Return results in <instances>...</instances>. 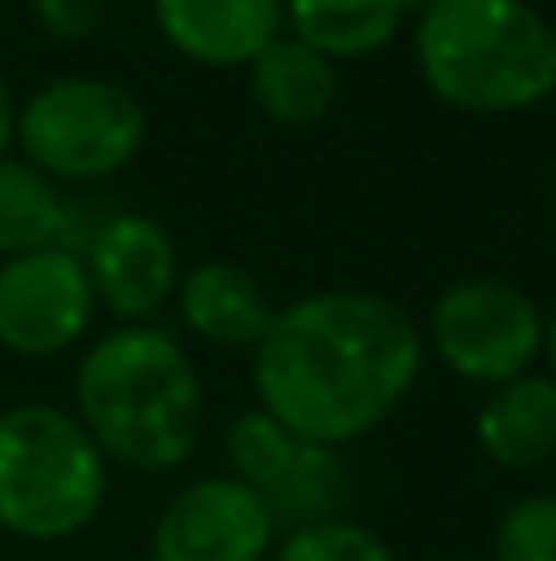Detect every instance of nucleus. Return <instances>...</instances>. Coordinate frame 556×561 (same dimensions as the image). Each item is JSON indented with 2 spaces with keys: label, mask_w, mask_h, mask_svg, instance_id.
<instances>
[{
  "label": "nucleus",
  "mask_w": 556,
  "mask_h": 561,
  "mask_svg": "<svg viewBox=\"0 0 556 561\" xmlns=\"http://www.w3.org/2000/svg\"><path fill=\"white\" fill-rule=\"evenodd\" d=\"M424 369V335L409 310L374 290H315L276 310L252 350L262 409L321 448L380 428Z\"/></svg>",
  "instance_id": "obj_1"
},
{
  "label": "nucleus",
  "mask_w": 556,
  "mask_h": 561,
  "mask_svg": "<svg viewBox=\"0 0 556 561\" xmlns=\"http://www.w3.org/2000/svg\"><path fill=\"white\" fill-rule=\"evenodd\" d=\"M74 404L99 454L138 473L187 463L202 438V379L167 330L124 325L84 355Z\"/></svg>",
  "instance_id": "obj_2"
},
{
  "label": "nucleus",
  "mask_w": 556,
  "mask_h": 561,
  "mask_svg": "<svg viewBox=\"0 0 556 561\" xmlns=\"http://www.w3.org/2000/svg\"><path fill=\"white\" fill-rule=\"evenodd\" d=\"M414 59L463 114H522L556 94V25L528 0H429Z\"/></svg>",
  "instance_id": "obj_3"
},
{
  "label": "nucleus",
  "mask_w": 556,
  "mask_h": 561,
  "mask_svg": "<svg viewBox=\"0 0 556 561\" xmlns=\"http://www.w3.org/2000/svg\"><path fill=\"white\" fill-rule=\"evenodd\" d=\"M108 458L74 414L55 404H15L0 414V533L25 542H65L99 517Z\"/></svg>",
  "instance_id": "obj_4"
},
{
  "label": "nucleus",
  "mask_w": 556,
  "mask_h": 561,
  "mask_svg": "<svg viewBox=\"0 0 556 561\" xmlns=\"http://www.w3.org/2000/svg\"><path fill=\"white\" fill-rule=\"evenodd\" d=\"M15 138L49 183H99L138 158L148 118L114 79H55L15 108Z\"/></svg>",
  "instance_id": "obj_5"
},
{
  "label": "nucleus",
  "mask_w": 556,
  "mask_h": 561,
  "mask_svg": "<svg viewBox=\"0 0 556 561\" xmlns=\"http://www.w3.org/2000/svg\"><path fill=\"white\" fill-rule=\"evenodd\" d=\"M542 325L532 296L493 276H473L449 286L429 310V340L439 359L459 379L473 385H508L528 375V365L542 350Z\"/></svg>",
  "instance_id": "obj_6"
},
{
  "label": "nucleus",
  "mask_w": 556,
  "mask_h": 561,
  "mask_svg": "<svg viewBox=\"0 0 556 561\" xmlns=\"http://www.w3.org/2000/svg\"><path fill=\"white\" fill-rule=\"evenodd\" d=\"M227 463H232L236 483H246L266 503L271 523L291 527V533L335 523V513L345 503L340 454L286 434L266 409L236 414L227 424Z\"/></svg>",
  "instance_id": "obj_7"
},
{
  "label": "nucleus",
  "mask_w": 556,
  "mask_h": 561,
  "mask_svg": "<svg viewBox=\"0 0 556 561\" xmlns=\"http://www.w3.org/2000/svg\"><path fill=\"white\" fill-rule=\"evenodd\" d=\"M276 523L266 503L232 473L177 488L158 513L148 557L153 561H266Z\"/></svg>",
  "instance_id": "obj_8"
},
{
  "label": "nucleus",
  "mask_w": 556,
  "mask_h": 561,
  "mask_svg": "<svg viewBox=\"0 0 556 561\" xmlns=\"http://www.w3.org/2000/svg\"><path fill=\"white\" fill-rule=\"evenodd\" d=\"M94 306L79 252H35L0 266V345L15 355L45 359L69 350L89 330Z\"/></svg>",
  "instance_id": "obj_9"
},
{
  "label": "nucleus",
  "mask_w": 556,
  "mask_h": 561,
  "mask_svg": "<svg viewBox=\"0 0 556 561\" xmlns=\"http://www.w3.org/2000/svg\"><path fill=\"white\" fill-rule=\"evenodd\" d=\"M84 272L94 300H104L118 320H148L177 286V247L153 217L118 213L89 237Z\"/></svg>",
  "instance_id": "obj_10"
},
{
  "label": "nucleus",
  "mask_w": 556,
  "mask_h": 561,
  "mask_svg": "<svg viewBox=\"0 0 556 561\" xmlns=\"http://www.w3.org/2000/svg\"><path fill=\"white\" fill-rule=\"evenodd\" d=\"M153 20L197 65H252L286 25V0H153Z\"/></svg>",
  "instance_id": "obj_11"
},
{
  "label": "nucleus",
  "mask_w": 556,
  "mask_h": 561,
  "mask_svg": "<svg viewBox=\"0 0 556 561\" xmlns=\"http://www.w3.org/2000/svg\"><path fill=\"white\" fill-rule=\"evenodd\" d=\"M177 306H183V320L197 340L222 350H256L276 320L266 286L246 266L232 262L193 266L183 276V286H177Z\"/></svg>",
  "instance_id": "obj_12"
},
{
  "label": "nucleus",
  "mask_w": 556,
  "mask_h": 561,
  "mask_svg": "<svg viewBox=\"0 0 556 561\" xmlns=\"http://www.w3.org/2000/svg\"><path fill=\"white\" fill-rule=\"evenodd\" d=\"M246 79H252L256 108L281 128L321 124L335 108V94H340L335 65L325 55H315L311 45H301L296 35H276L271 45L246 65Z\"/></svg>",
  "instance_id": "obj_13"
},
{
  "label": "nucleus",
  "mask_w": 556,
  "mask_h": 561,
  "mask_svg": "<svg viewBox=\"0 0 556 561\" xmlns=\"http://www.w3.org/2000/svg\"><path fill=\"white\" fill-rule=\"evenodd\" d=\"M478 448L498 468H537L556 458V379L518 375L478 409Z\"/></svg>",
  "instance_id": "obj_14"
},
{
  "label": "nucleus",
  "mask_w": 556,
  "mask_h": 561,
  "mask_svg": "<svg viewBox=\"0 0 556 561\" xmlns=\"http://www.w3.org/2000/svg\"><path fill=\"white\" fill-rule=\"evenodd\" d=\"M74 252V207L25 158H0V256Z\"/></svg>",
  "instance_id": "obj_15"
},
{
  "label": "nucleus",
  "mask_w": 556,
  "mask_h": 561,
  "mask_svg": "<svg viewBox=\"0 0 556 561\" xmlns=\"http://www.w3.org/2000/svg\"><path fill=\"white\" fill-rule=\"evenodd\" d=\"M399 0H286V25L315 55L364 59L399 35Z\"/></svg>",
  "instance_id": "obj_16"
},
{
  "label": "nucleus",
  "mask_w": 556,
  "mask_h": 561,
  "mask_svg": "<svg viewBox=\"0 0 556 561\" xmlns=\"http://www.w3.org/2000/svg\"><path fill=\"white\" fill-rule=\"evenodd\" d=\"M276 561H399L384 537H374L360 523H315L301 533H286L276 547Z\"/></svg>",
  "instance_id": "obj_17"
},
{
  "label": "nucleus",
  "mask_w": 556,
  "mask_h": 561,
  "mask_svg": "<svg viewBox=\"0 0 556 561\" xmlns=\"http://www.w3.org/2000/svg\"><path fill=\"white\" fill-rule=\"evenodd\" d=\"M493 561H556V493H532L502 513Z\"/></svg>",
  "instance_id": "obj_18"
},
{
  "label": "nucleus",
  "mask_w": 556,
  "mask_h": 561,
  "mask_svg": "<svg viewBox=\"0 0 556 561\" xmlns=\"http://www.w3.org/2000/svg\"><path fill=\"white\" fill-rule=\"evenodd\" d=\"M30 15L39 20V30L55 39H89L99 30V15L104 5L99 0H30Z\"/></svg>",
  "instance_id": "obj_19"
},
{
  "label": "nucleus",
  "mask_w": 556,
  "mask_h": 561,
  "mask_svg": "<svg viewBox=\"0 0 556 561\" xmlns=\"http://www.w3.org/2000/svg\"><path fill=\"white\" fill-rule=\"evenodd\" d=\"M10 138H15V99H10V84L0 79V158H5Z\"/></svg>",
  "instance_id": "obj_20"
},
{
  "label": "nucleus",
  "mask_w": 556,
  "mask_h": 561,
  "mask_svg": "<svg viewBox=\"0 0 556 561\" xmlns=\"http://www.w3.org/2000/svg\"><path fill=\"white\" fill-rule=\"evenodd\" d=\"M542 350H547V359H552V369H556V316L547 320V335H542ZM556 379V375H552Z\"/></svg>",
  "instance_id": "obj_21"
},
{
  "label": "nucleus",
  "mask_w": 556,
  "mask_h": 561,
  "mask_svg": "<svg viewBox=\"0 0 556 561\" xmlns=\"http://www.w3.org/2000/svg\"><path fill=\"white\" fill-rule=\"evenodd\" d=\"M424 5H429V0H399V10H404V15H419Z\"/></svg>",
  "instance_id": "obj_22"
}]
</instances>
